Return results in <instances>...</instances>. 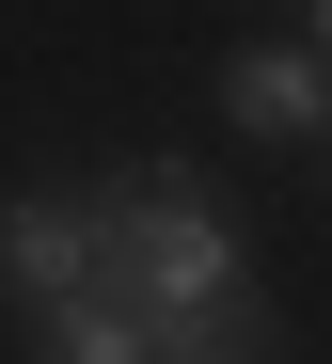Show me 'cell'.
<instances>
[{
    "mask_svg": "<svg viewBox=\"0 0 332 364\" xmlns=\"http://www.w3.org/2000/svg\"><path fill=\"white\" fill-rule=\"evenodd\" d=\"M159 364H269V317L253 301H190V317H159Z\"/></svg>",
    "mask_w": 332,
    "mask_h": 364,
    "instance_id": "5b68a950",
    "label": "cell"
},
{
    "mask_svg": "<svg viewBox=\"0 0 332 364\" xmlns=\"http://www.w3.org/2000/svg\"><path fill=\"white\" fill-rule=\"evenodd\" d=\"M316 48H332V0H316Z\"/></svg>",
    "mask_w": 332,
    "mask_h": 364,
    "instance_id": "8992f818",
    "label": "cell"
},
{
    "mask_svg": "<svg viewBox=\"0 0 332 364\" xmlns=\"http://www.w3.org/2000/svg\"><path fill=\"white\" fill-rule=\"evenodd\" d=\"M0 285H16V301H63V285H111V237H95V191H32V206H0Z\"/></svg>",
    "mask_w": 332,
    "mask_h": 364,
    "instance_id": "7a4b0ae2",
    "label": "cell"
},
{
    "mask_svg": "<svg viewBox=\"0 0 332 364\" xmlns=\"http://www.w3.org/2000/svg\"><path fill=\"white\" fill-rule=\"evenodd\" d=\"M222 111H237L253 143L332 127V48H237V64H222Z\"/></svg>",
    "mask_w": 332,
    "mask_h": 364,
    "instance_id": "3957f363",
    "label": "cell"
},
{
    "mask_svg": "<svg viewBox=\"0 0 332 364\" xmlns=\"http://www.w3.org/2000/svg\"><path fill=\"white\" fill-rule=\"evenodd\" d=\"M32 333H48V364H159V317L127 285H63V301H32Z\"/></svg>",
    "mask_w": 332,
    "mask_h": 364,
    "instance_id": "277c9868",
    "label": "cell"
},
{
    "mask_svg": "<svg viewBox=\"0 0 332 364\" xmlns=\"http://www.w3.org/2000/svg\"><path fill=\"white\" fill-rule=\"evenodd\" d=\"M95 237H111V285L143 301V317H190V301H237V222L190 191V174H111L95 191Z\"/></svg>",
    "mask_w": 332,
    "mask_h": 364,
    "instance_id": "6da1fadb",
    "label": "cell"
}]
</instances>
